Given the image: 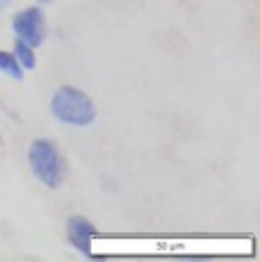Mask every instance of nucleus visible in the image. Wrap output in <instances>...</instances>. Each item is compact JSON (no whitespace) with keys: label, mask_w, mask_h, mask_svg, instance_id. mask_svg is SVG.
Wrapping results in <instances>:
<instances>
[{"label":"nucleus","mask_w":260,"mask_h":262,"mask_svg":"<svg viewBox=\"0 0 260 262\" xmlns=\"http://www.w3.org/2000/svg\"><path fill=\"white\" fill-rule=\"evenodd\" d=\"M12 5V0H0V9H7Z\"/></svg>","instance_id":"0eeeda50"},{"label":"nucleus","mask_w":260,"mask_h":262,"mask_svg":"<svg viewBox=\"0 0 260 262\" xmlns=\"http://www.w3.org/2000/svg\"><path fill=\"white\" fill-rule=\"evenodd\" d=\"M51 112L59 123L73 125V128H87L96 121V105L82 89L64 84L55 89L51 98Z\"/></svg>","instance_id":"f03ea898"},{"label":"nucleus","mask_w":260,"mask_h":262,"mask_svg":"<svg viewBox=\"0 0 260 262\" xmlns=\"http://www.w3.org/2000/svg\"><path fill=\"white\" fill-rule=\"evenodd\" d=\"M12 55L16 57V62L21 64L23 71H32L34 67H37V53H34V48L30 46L26 41H14V48H12Z\"/></svg>","instance_id":"39448f33"},{"label":"nucleus","mask_w":260,"mask_h":262,"mask_svg":"<svg viewBox=\"0 0 260 262\" xmlns=\"http://www.w3.org/2000/svg\"><path fill=\"white\" fill-rule=\"evenodd\" d=\"M28 162L34 178L48 189H59L67 178V160L53 139L39 137L30 144Z\"/></svg>","instance_id":"f257e3e1"},{"label":"nucleus","mask_w":260,"mask_h":262,"mask_svg":"<svg viewBox=\"0 0 260 262\" xmlns=\"http://www.w3.org/2000/svg\"><path fill=\"white\" fill-rule=\"evenodd\" d=\"M12 30L18 41H26L32 48L41 46L46 41V14H44V9L39 5L21 9V12L14 14Z\"/></svg>","instance_id":"7ed1b4c3"},{"label":"nucleus","mask_w":260,"mask_h":262,"mask_svg":"<svg viewBox=\"0 0 260 262\" xmlns=\"http://www.w3.org/2000/svg\"><path fill=\"white\" fill-rule=\"evenodd\" d=\"M0 73H5L7 78L16 80V82L23 80V69H21V64L16 62V57L12 55V50L0 48Z\"/></svg>","instance_id":"423d86ee"},{"label":"nucleus","mask_w":260,"mask_h":262,"mask_svg":"<svg viewBox=\"0 0 260 262\" xmlns=\"http://www.w3.org/2000/svg\"><path fill=\"white\" fill-rule=\"evenodd\" d=\"M64 233H67V239L78 253L82 255H92V242L94 235H96V226L82 214H73L67 219L64 224Z\"/></svg>","instance_id":"20e7f679"},{"label":"nucleus","mask_w":260,"mask_h":262,"mask_svg":"<svg viewBox=\"0 0 260 262\" xmlns=\"http://www.w3.org/2000/svg\"><path fill=\"white\" fill-rule=\"evenodd\" d=\"M39 5H48V3H53V0H37Z\"/></svg>","instance_id":"6e6552de"}]
</instances>
